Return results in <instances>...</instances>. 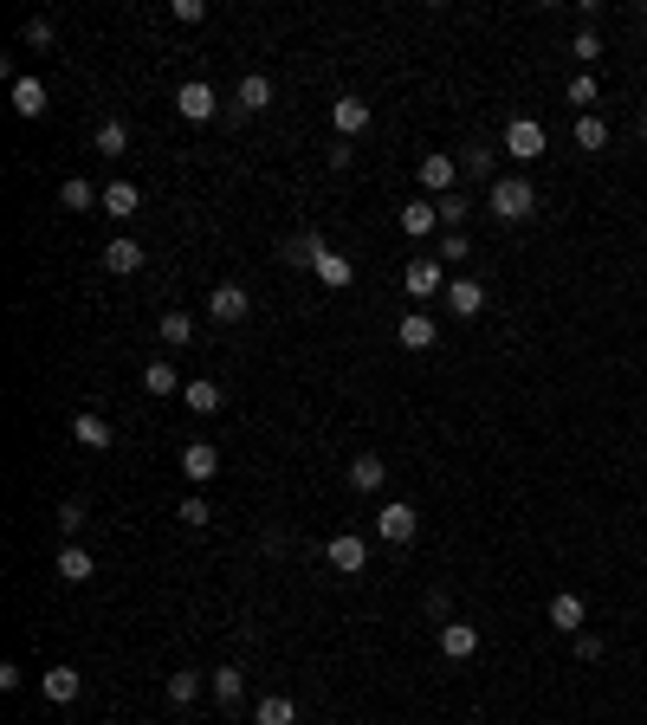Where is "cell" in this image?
I'll list each match as a JSON object with an SVG mask.
<instances>
[{"mask_svg":"<svg viewBox=\"0 0 647 725\" xmlns=\"http://www.w3.org/2000/svg\"><path fill=\"white\" fill-rule=\"evenodd\" d=\"M91 143H98V156H123V149H130V123H123V117H104Z\"/></svg>","mask_w":647,"mask_h":725,"instance_id":"cell-26","label":"cell"},{"mask_svg":"<svg viewBox=\"0 0 647 725\" xmlns=\"http://www.w3.org/2000/svg\"><path fill=\"white\" fill-rule=\"evenodd\" d=\"M59 208H72V214H91V208H104V195H91V182H85V175H72V182L59 188Z\"/></svg>","mask_w":647,"mask_h":725,"instance_id":"cell-27","label":"cell"},{"mask_svg":"<svg viewBox=\"0 0 647 725\" xmlns=\"http://www.w3.org/2000/svg\"><path fill=\"white\" fill-rule=\"evenodd\" d=\"M253 725H298V700L292 693H266V700L253 706Z\"/></svg>","mask_w":647,"mask_h":725,"instance_id":"cell-22","label":"cell"},{"mask_svg":"<svg viewBox=\"0 0 647 725\" xmlns=\"http://www.w3.org/2000/svg\"><path fill=\"white\" fill-rule=\"evenodd\" d=\"M175 518H182V525H188V531H201V525H208V518H214V512H208V499H201V492H188V499H182V505H175Z\"/></svg>","mask_w":647,"mask_h":725,"instance_id":"cell-36","label":"cell"},{"mask_svg":"<svg viewBox=\"0 0 647 725\" xmlns=\"http://www.w3.org/2000/svg\"><path fill=\"white\" fill-rule=\"evenodd\" d=\"M143 389L156 395V402H162V395H175V389H182V376H175V363H143Z\"/></svg>","mask_w":647,"mask_h":725,"instance_id":"cell-32","label":"cell"},{"mask_svg":"<svg viewBox=\"0 0 647 725\" xmlns=\"http://www.w3.org/2000/svg\"><path fill=\"white\" fill-rule=\"evenodd\" d=\"M246 311H253V298H246V285H214V292H208V318L214 324H240L246 318Z\"/></svg>","mask_w":647,"mask_h":725,"instance_id":"cell-6","label":"cell"},{"mask_svg":"<svg viewBox=\"0 0 647 725\" xmlns=\"http://www.w3.org/2000/svg\"><path fill=\"white\" fill-rule=\"evenodd\" d=\"M182 473H188V486H208L220 473V447L214 441H188L182 447Z\"/></svg>","mask_w":647,"mask_h":725,"instance_id":"cell-8","label":"cell"},{"mask_svg":"<svg viewBox=\"0 0 647 725\" xmlns=\"http://www.w3.org/2000/svg\"><path fill=\"white\" fill-rule=\"evenodd\" d=\"M447 311L453 318H479V311H486V285L479 279H447Z\"/></svg>","mask_w":647,"mask_h":725,"instance_id":"cell-16","label":"cell"},{"mask_svg":"<svg viewBox=\"0 0 647 725\" xmlns=\"http://www.w3.org/2000/svg\"><path fill=\"white\" fill-rule=\"evenodd\" d=\"M311 272H318V279L330 285V292H350V279H356V266H350V259L337 253V246H330V253H324V259H318Z\"/></svg>","mask_w":647,"mask_h":725,"instance_id":"cell-24","label":"cell"},{"mask_svg":"<svg viewBox=\"0 0 647 725\" xmlns=\"http://www.w3.org/2000/svg\"><path fill=\"white\" fill-rule=\"evenodd\" d=\"M182 402L195 408V415H214L220 408V382H208V376H195V382H182Z\"/></svg>","mask_w":647,"mask_h":725,"instance_id":"cell-30","label":"cell"},{"mask_svg":"<svg viewBox=\"0 0 647 725\" xmlns=\"http://www.w3.org/2000/svg\"><path fill=\"white\" fill-rule=\"evenodd\" d=\"M460 169H466V175H479V182H499V175H492V149H479V143L460 156Z\"/></svg>","mask_w":647,"mask_h":725,"instance_id":"cell-38","label":"cell"},{"mask_svg":"<svg viewBox=\"0 0 647 725\" xmlns=\"http://www.w3.org/2000/svg\"><path fill=\"white\" fill-rule=\"evenodd\" d=\"M486 208L499 214V221H531V214H538V188H531L525 175H499V182L486 188Z\"/></svg>","mask_w":647,"mask_h":725,"instance_id":"cell-1","label":"cell"},{"mask_svg":"<svg viewBox=\"0 0 647 725\" xmlns=\"http://www.w3.org/2000/svg\"><path fill=\"white\" fill-rule=\"evenodd\" d=\"M72 441H78V447H91V454H104L117 434H110V421H104V415H72Z\"/></svg>","mask_w":647,"mask_h":725,"instance_id":"cell-21","label":"cell"},{"mask_svg":"<svg viewBox=\"0 0 647 725\" xmlns=\"http://www.w3.org/2000/svg\"><path fill=\"white\" fill-rule=\"evenodd\" d=\"M20 39H26L33 52H46V46H52V20H46V13H39V20H26V26H20Z\"/></svg>","mask_w":647,"mask_h":725,"instance_id":"cell-41","label":"cell"},{"mask_svg":"<svg viewBox=\"0 0 647 725\" xmlns=\"http://www.w3.org/2000/svg\"><path fill=\"white\" fill-rule=\"evenodd\" d=\"M434 227H440V208H434V201H402V234L408 240H428Z\"/></svg>","mask_w":647,"mask_h":725,"instance_id":"cell-20","label":"cell"},{"mask_svg":"<svg viewBox=\"0 0 647 725\" xmlns=\"http://www.w3.org/2000/svg\"><path fill=\"white\" fill-rule=\"evenodd\" d=\"M324 557H330V570H343V577H356V570L369 564V544L356 538V531H337V538L324 544Z\"/></svg>","mask_w":647,"mask_h":725,"instance_id":"cell-7","label":"cell"},{"mask_svg":"<svg viewBox=\"0 0 647 725\" xmlns=\"http://www.w3.org/2000/svg\"><path fill=\"white\" fill-rule=\"evenodd\" d=\"M195 693H201V674H195V667L169 674V706H195Z\"/></svg>","mask_w":647,"mask_h":725,"instance_id":"cell-34","label":"cell"},{"mask_svg":"<svg viewBox=\"0 0 647 725\" xmlns=\"http://www.w3.org/2000/svg\"><path fill=\"white\" fill-rule=\"evenodd\" d=\"M104 266L117 272V279H130V272H143V240H130V234H117L104 246Z\"/></svg>","mask_w":647,"mask_h":725,"instance_id":"cell-17","label":"cell"},{"mask_svg":"<svg viewBox=\"0 0 647 725\" xmlns=\"http://www.w3.org/2000/svg\"><path fill=\"white\" fill-rule=\"evenodd\" d=\"M162 344H195V318H188V311H162Z\"/></svg>","mask_w":647,"mask_h":725,"instance_id":"cell-33","label":"cell"},{"mask_svg":"<svg viewBox=\"0 0 647 725\" xmlns=\"http://www.w3.org/2000/svg\"><path fill=\"white\" fill-rule=\"evenodd\" d=\"M266 104H272V78H266V72H240L233 111H240V117H253V111H266Z\"/></svg>","mask_w":647,"mask_h":725,"instance_id":"cell-15","label":"cell"},{"mask_svg":"<svg viewBox=\"0 0 647 725\" xmlns=\"http://www.w3.org/2000/svg\"><path fill=\"white\" fill-rule=\"evenodd\" d=\"M395 337H402V350H434V344H440V324L428 318V311H402Z\"/></svg>","mask_w":647,"mask_h":725,"instance_id":"cell-12","label":"cell"},{"mask_svg":"<svg viewBox=\"0 0 647 725\" xmlns=\"http://www.w3.org/2000/svg\"><path fill=\"white\" fill-rule=\"evenodd\" d=\"M369 117H376V111H369L363 98H350V91H343V98L330 104V123H337V136H343V143H350V136H363V130H369Z\"/></svg>","mask_w":647,"mask_h":725,"instance_id":"cell-10","label":"cell"},{"mask_svg":"<svg viewBox=\"0 0 647 725\" xmlns=\"http://www.w3.org/2000/svg\"><path fill=\"white\" fill-rule=\"evenodd\" d=\"M421 188H428L434 201L453 195V188H460V162L453 156H421Z\"/></svg>","mask_w":647,"mask_h":725,"instance_id":"cell-11","label":"cell"},{"mask_svg":"<svg viewBox=\"0 0 647 725\" xmlns=\"http://www.w3.org/2000/svg\"><path fill=\"white\" fill-rule=\"evenodd\" d=\"M602 654H609V648H602L596 635H576V661H602Z\"/></svg>","mask_w":647,"mask_h":725,"instance_id":"cell-44","label":"cell"},{"mask_svg":"<svg viewBox=\"0 0 647 725\" xmlns=\"http://www.w3.org/2000/svg\"><path fill=\"white\" fill-rule=\"evenodd\" d=\"M382 480H389V467H382L376 454H356V460H350V486H356V492H382Z\"/></svg>","mask_w":647,"mask_h":725,"instance_id":"cell-25","label":"cell"},{"mask_svg":"<svg viewBox=\"0 0 647 725\" xmlns=\"http://www.w3.org/2000/svg\"><path fill=\"white\" fill-rule=\"evenodd\" d=\"M576 149H583V156H596V149H609V123H602L596 111H589V117H576Z\"/></svg>","mask_w":647,"mask_h":725,"instance_id":"cell-31","label":"cell"},{"mask_svg":"<svg viewBox=\"0 0 647 725\" xmlns=\"http://www.w3.org/2000/svg\"><path fill=\"white\" fill-rule=\"evenodd\" d=\"M91 570H98V564H91L85 544H65V551H59V577L65 583H91Z\"/></svg>","mask_w":647,"mask_h":725,"instance_id":"cell-28","label":"cell"},{"mask_svg":"<svg viewBox=\"0 0 647 725\" xmlns=\"http://www.w3.org/2000/svg\"><path fill=\"white\" fill-rule=\"evenodd\" d=\"M440 654H447V661H473L479 654V628L473 622H440Z\"/></svg>","mask_w":647,"mask_h":725,"instance_id":"cell-14","label":"cell"},{"mask_svg":"<svg viewBox=\"0 0 647 725\" xmlns=\"http://www.w3.org/2000/svg\"><path fill=\"white\" fill-rule=\"evenodd\" d=\"M550 622H557V635H583V596L557 590V596H550Z\"/></svg>","mask_w":647,"mask_h":725,"instance_id":"cell-18","label":"cell"},{"mask_svg":"<svg viewBox=\"0 0 647 725\" xmlns=\"http://www.w3.org/2000/svg\"><path fill=\"white\" fill-rule=\"evenodd\" d=\"M415 531H421V512H415L408 499H389V505L376 512V538L395 544V551H402V544H415Z\"/></svg>","mask_w":647,"mask_h":725,"instance_id":"cell-2","label":"cell"},{"mask_svg":"<svg viewBox=\"0 0 647 725\" xmlns=\"http://www.w3.org/2000/svg\"><path fill=\"white\" fill-rule=\"evenodd\" d=\"M505 156H518V162L544 156V123L538 117H512L505 123Z\"/></svg>","mask_w":647,"mask_h":725,"instance_id":"cell-5","label":"cell"},{"mask_svg":"<svg viewBox=\"0 0 647 725\" xmlns=\"http://www.w3.org/2000/svg\"><path fill=\"white\" fill-rule=\"evenodd\" d=\"M434 208H440V221H447V234H460V221L473 214V208H466V195H460V188H453V195H440Z\"/></svg>","mask_w":647,"mask_h":725,"instance_id":"cell-35","label":"cell"},{"mask_svg":"<svg viewBox=\"0 0 647 725\" xmlns=\"http://www.w3.org/2000/svg\"><path fill=\"white\" fill-rule=\"evenodd\" d=\"M641 143H647V117H641Z\"/></svg>","mask_w":647,"mask_h":725,"instance_id":"cell-45","label":"cell"},{"mask_svg":"<svg viewBox=\"0 0 647 725\" xmlns=\"http://www.w3.org/2000/svg\"><path fill=\"white\" fill-rule=\"evenodd\" d=\"M59 531L78 544V531H85V499H65V505H59Z\"/></svg>","mask_w":647,"mask_h":725,"instance_id":"cell-39","label":"cell"},{"mask_svg":"<svg viewBox=\"0 0 647 725\" xmlns=\"http://www.w3.org/2000/svg\"><path fill=\"white\" fill-rule=\"evenodd\" d=\"M98 195H104L110 221H136V214H143V188L136 182H110V188H98Z\"/></svg>","mask_w":647,"mask_h":725,"instance_id":"cell-13","label":"cell"},{"mask_svg":"<svg viewBox=\"0 0 647 725\" xmlns=\"http://www.w3.org/2000/svg\"><path fill=\"white\" fill-rule=\"evenodd\" d=\"M563 98H570V104H576V111H583V117H589V104H596V98H602V85H596V78H589V72H583V78H570V91H563Z\"/></svg>","mask_w":647,"mask_h":725,"instance_id":"cell-37","label":"cell"},{"mask_svg":"<svg viewBox=\"0 0 647 725\" xmlns=\"http://www.w3.org/2000/svg\"><path fill=\"white\" fill-rule=\"evenodd\" d=\"M208 687H214V700H220V706H233V700L246 693V667H214Z\"/></svg>","mask_w":647,"mask_h":725,"instance_id":"cell-29","label":"cell"},{"mask_svg":"<svg viewBox=\"0 0 647 725\" xmlns=\"http://www.w3.org/2000/svg\"><path fill=\"white\" fill-rule=\"evenodd\" d=\"M440 285H447V266H440L434 253H428V259H408V266H402V292L415 298V305H421V298H434Z\"/></svg>","mask_w":647,"mask_h":725,"instance_id":"cell-3","label":"cell"},{"mask_svg":"<svg viewBox=\"0 0 647 725\" xmlns=\"http://www.w3.org/2000/svg\"><path fill=\"white\" fill-rule=\"evenodd\" d=\"M466 253H473V246H466V234H447V240H440V266H447V259H466Z\"/></svg>","mask_w":647,"mask_h":725,"instance_id":"cell-43","label":"cell"},{"mask_svg":"<svg viewBox=\"0 0 647 725\" xmlns=\"http://www.w3.org/2000/svg\"><path fill=\"white\" fill-rule=\"evenodd\" d=\"M324 253H330V246H324V234H318V227H298V234L285 240V259H292V266H318Z\"/></svg>","mask_w":647,"mask_h":725,"instance_id":"cell-19","label":"cell"},{"mask_svg":"<svg viewBox=\"0 0 647 725\" xmlns=\"http://www.w3.org/2000/svg\"><path fill=\"white\" fill-rule=\"evenodd\" d=\"M169 20H182V26H201V20H208V0H169Z\"/></svg>","mask_w":647,"mask_h":725,"instance_id":"cell-40","label":"cell"},{"mask_svg":"<svg viewBox=\"0 0 647 725\" xmlns=\"http://www.w3.org/2000/svg\"><path fill=\"white\" fill-rule=\"evenodd\" d=\"M39 693H46L52 706H72L78 693H85V674H78V667H46V674H39Z\"/></svg>","mask_w":647,"mask_h":725,"instance_id":"cell-9","label":"cell"},{"mask_svg":"<svg viewBox=\"0 0 647 725\" xmlns=\"http://www.w3.org/2000/svg\"><path fill=\"white\" fill-rule=\"evenodd\" d=\"M13 117H46V85L39 78H13Z\"/></svg>","mask_w":647,"mask_h":725,"instance_id":"cell-23","label":"cell"},{"mask_svg":"<svg viewBox=\"0 0 647 725\" xmlns=\"http://www.w3.org/2000/svg\"><path fill=\"white\" fill-rule=\"evenodd\" d=\"M570 52H576V59H583V65H596V59H602V33H596V26H583Z\"/></svg>","mask_w":647,"mask_h":725,"instance_id":"cell-42","label":"cell"},{"mask_svg":"<svg viewBox=\"0 0 647 725\" xmlns=\"http://www.w3.org/2000/svg\"><path fill=\"white\" fill-rule=\"evenodd\" d=\"M175 111H182L188 123H214V111H220L214 85H208V78H188V85L175 91Z\"/></svg>","mask_w":647,"mask_h":725,"instance_id":"cell-4","label":"cell"}]
</instances>
